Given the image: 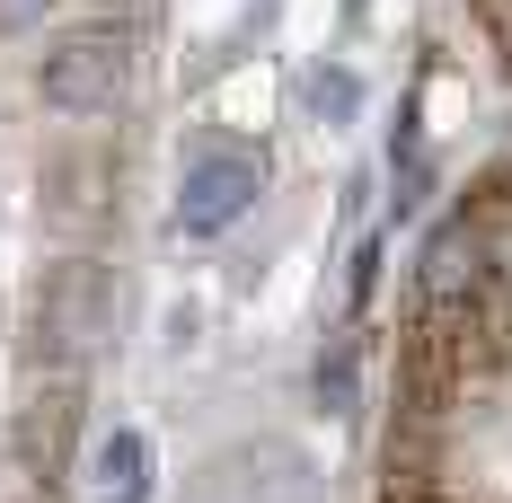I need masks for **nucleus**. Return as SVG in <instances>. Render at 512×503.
<instances>
[{
	"instance_id": "20e7f679",
	"label": "nucleus",
	"mask_w": 512,
	"mask_h": 503,
	"mask_svg": "<svg viewBox=\"0 0 512 503\" xmlns=\"http://www.w3.org/2000/svg\"><path fill=\"white\" fill-rule=\"evenodd\" d=\"M71 433H80V389L71 380H53L45 398H27V415H18V468H27V486H62V468H71Z\"/></svg>"
},
{
	"instance_id": "6e6552de",
	"label": "nucleus",
	"mask_w": 512,
	"mask_h": 503,
	"mask_svg": "<svg viewBox=\"0 0 512 503\" xmlns=\"http://www.w3.org/2000/svg\"><path fill=\"white\" fill-rule=\"evenodd\" d=\"M309 106H318L327 124H354L362 115V80L354 71H309Z\"/></svg>"
},
{
	"instance_id": "f03ea898",
	"label": "nucleus",
	"mask_w": 512,
	"mask_h": 503,
	"mask_svg": "<svg viewBox=\"0 0 512 503\" xmlns=\"http://www.w3.org/2000/svg\"><path fill=\"white\" fill-rule=\"evenodd\" d=\"M115 336V274L98 256H62L36 292V353L53 380H80V362Z\"/></svg>"
},
{
	"instance_id": "423d86ee",
	"label": "nucleus",
	"mask_w": 512,
	"mask_h": 503,
	"mask_svg": "<svg viewBox=\"0 0 512 503\" xmlns=\"http://www.w3.org/2000/svg\"><path fill=\"white\" fill-rule=\"evenodd\" d=\"M53 212H62V221H98L106 212V195L98 186H115V168H98V159H53Z\"/></svg>"
},
{
	"instance_id": "9b49d317",
	"label": "nucleus",
	"mask_w": 512,
	"mask_h": 503,
	"mask_svg": "<svg viewBox=\"0 0 512 503\" xmlns=\"http://www.w3.org/2000/svg\"><path fill=\"white\" fill-rule=\"evenodd\" d=\"M106 9H142V0H106Z\"/></svg>"
},
{
	"instance_id": "39448f33",
	"label": "nucleus",
	"mask_w": 512,
	"mask_h": 503,
	"mask_svg": "<svg viewBox=\"0 0 512 503\" xmlns=\"http://www.w3.org/2000/svg\"><path fill=\"white\" fill-rule=\"evenodd\" d=\"M309 389H318L327 415H354V406H362V345H354V336H327L318 371H309Z\"/></svg>"
},
{
	"instance_id": "9d476101",
	"label": "nucleus",
	"mask_w": 512,
	"mask_h": 503,
	"mask_svg": "<svg viewBox=\"0 0 512 503\" xmlns=\"http://www.w3.org/2000/svg\"><path fill=\"white\" fill-rule=\"evenodd\" d=\"M371 283H380V248L354 256V301H371Z\"/></svg>"
},
{
	"instance_id": "1a4fd4ad",
	"label": "nucleus",
	"mask_w": 512,
	"mask_h": 503,
	"mask_svg": "<svg viewBox=\"0 0 512 503\" xmlns=\"http://www.w3.org/2000/svg\"><path fill=\"white\" fill-rule=\"evenodd\" d=\"M53 0H0V36H36Z\"/></svg>"
},
{
	"instance_id": "0eeeda50",
	"label": "nucleus",
	"mask_w": 512,
	"mask_h": 503,
	"mask_svg": "<svg viewBox=\"0 0 512 503\" xmlns=\"http://www.w3.org/2000/svg\"><path fill=\"white\" fill-rule=\"evenodd\" d=\"M98 486L106 495H151V442H142L133 424H115L98 442Z\"/></svg>"
},
{
	"instance_id": "f8f14e48",
	"label": "nucleus",
	"mask_w": 512,
	"mask_h": 503,
	"mask_svg": "<svg viewBox=\"0 0 512 503\" xmlns=\"http://www.w3.org/2000/svg\"><path fill=\"white\" fill-rule=\"evenodd\" d=\"M106 503H142V495H106Z\"/></svg>"
},
{
	"instance_id": "f257e3e1",
	"label": "nucleus",
	"mask_w": 512,
	"mask_h": 503,
	"mask_svg": "<svg viewBox=\"0 0 512 503\" xmlns=\"http://www.w3.org/2000/svg\"><path fill=\"white\" fill-rule=\"evenodd\" d=\"M36 98H45V115H62V124H98V115H115V106L133 98V36L124 27H62L45 53H36Z\"/></svg>"
},
{
	"instance_id": "7ed1b4c3",
	"label": "nucleus",
	"mask_w": 512,
	"mask_h": 503,
	"mask_svg": "<svg viewBox=\"0 0 512 503\" xmlns=\"http://www.w3.org/2000/svg\"><path fill=\"white\" fill-rule=\"evenodd\" d=\"M265 195V159L256 151H195L186 159V177H177V230L186 239H221V230H239Z\"/></svg>"
}]
</instances>
